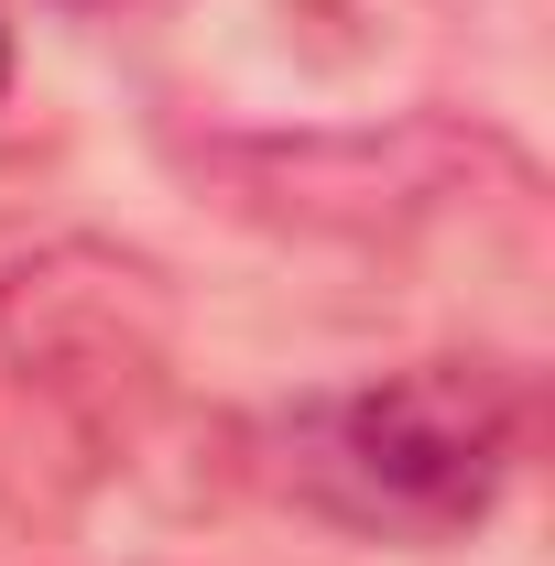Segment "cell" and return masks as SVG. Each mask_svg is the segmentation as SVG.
<instances>
[{
    "label": "cell",
    "mask_w": 555,
    "mask_h": 566,
    "mask_svg": "<svg viewBox=\"0 0 555 566\" xmlns=\"http://www.w3.org/2000/svg\"><path fill=\"white\" fill-rule=\"evenodd\" d=\"M523 458H534V381L480 349L327 381L240 424V480L262 501L392 556L469 545L512 501Z\"/></svg>",
    "instance_id": "cell-2"
},
{
    "label": "cell",
    "mask_w": 555,
    "mask_h": 566,
    "mask_svg": "<svg viewBox=\"0 0 555 566\" xmlns=\"http://www.w3.org/2000/svg\"><path fill=\"white\" fill-rule=\"evenodd\" d=\"M164 164L240 229H273L305 251H404L425 229H534V153L501 120L392 109L338 132H164Z\"/></svg>",
    "instance_id": "cell-3"
},
{
    "label": "cell",
    "mask_w": 555,
    "mask_h": 566,
    "mask_svg": "<svg viewBox=\"0 0 555 566\" xmlns=\"http://www.w3.org/2000/svg\"><path fill=\"white\" fill-rule=\"evenodd\" d=\"M0 87H11V22H0Z\"/></svg>",
    "instance_id": "cell-5"
},
{
    "label": "cell",
    "mask_w": 555,
    "mask_h": 566,
    "mask_svg": "<svg viewBox=\"0 0 555 566\" xmlns=\"http://www.w3.org/2000/svg\"><path fill=\"white\" fill-rule=\"evenodd\" d=\"M186 305L132 240H44L0 262V523L55 534L142 458L175 403Z\"/></svg>",
    "instance_id": "cell-1"
},
{
    "label": "cell",
    "mask_w": 555,
    "mask_h": 566,
    "mask_svg": "<svg viewBox=\"0 0 555 566\" xmlns=\"http://www.w3.org/2000/svg\"><path fill=\"white\" fill-rule=\"evenodd\" d=\"M55 11H87V22H109V11H153V0H55Z\"/></svg>",
    "instance_id": "cell-4"
}]
</instances>
